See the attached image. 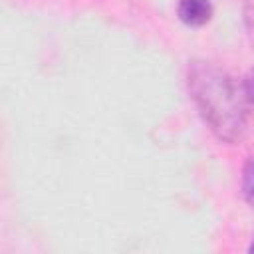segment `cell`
I'll return each instance as SVG.
<instances>
[{
  "label": "cell",
  "mask_w": 254,
  "mask_h": 254,
  "mask_svg": "<svg viewBox=\"0 0 254 254\" xmlns=\"http://www.w3.org/2000/svg\"><path fill=\"white\" fill-rule=\"evenodd\" d=\"M240 192L242 198L254 206V157H250L244 167H242V177H240Z\"/></svg>",
  "instance_id": "obj_3"
},
{
  "label": "cell",
  "mask_w": 254,
  "mask_h": 254,
  "mask_svg": "<svg viewBox=\"0 0 254 254\" xmlns=\"http://www.w3.org/2000/svg\"><path fill=\"white\" fill-rule=\"evenodd\" d=\"M212 2L210 0H179L177 2V16L183 24L190 28H200L210 22L212 18Z\"/></svg>",
  "instance_id": "obj_2"
},
{
  "label": "cell",
  "mask_w": 254,
  "mask_h": 254,
  "mask_svg": "<svg viewBox=\"0 0 254 254\" xmlns=\"http://www.w3.org/2000/svg\"><path fill=\"white\" fill-rule=\"evenodd\" d=\"M248 250H250V252H254V238H252V242H250V246H248Z\"/></svg>",
  "instance_id": "obj_6"
},
{
  "label": "cell",
  "mask_w": 254,
  "mask_h": 254,
  "mask_svg": "<svg viewBox=\"0 0 254 254\" xmlns=\"http://www.w3.org/2000/svg\"><path fill=\"white\" fill-rule=\"evenodd\" d=\"M242 20H244V30H246L248 42H250V46L254 50V0H244Z\"/></svg>",
  "instance_id": "obj_4"
},
{
  "label": "cell",
  "mask_w": 254,
  "mask_h": 254,
  "mask_svg": "<svg viewBox=\"0 0 254 254\" xmlns=\"http://www.w3.org/2000/svg\"><path fill=\"white\" fill-rule=\"evenodd\" d=\"M242 89H244V95L248 99V103H254V69H250L242 81Z\"/></svg>",
  "instance_id": "obj_5"
},
{
  "label": "cell",
  "mask_w": 254,
  "mask_h": 254,
  "mask_svg": "<svg viewBox=\"0 0 254 254\" xmlns=\"http://www.w3.org/2000/svg\"><path fill=\"white\" fill-rule=\"evenodd\" d=\"M187 87L212 135L222 143H240L248 133L250 111L242 83L206 60L189 62Z\"/></svg>",
  "instance_id": "obj_1"
}]
</instances>
